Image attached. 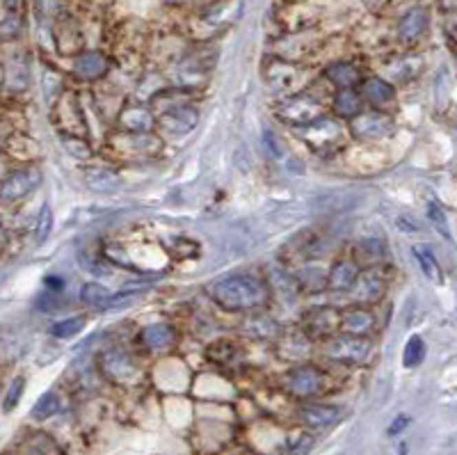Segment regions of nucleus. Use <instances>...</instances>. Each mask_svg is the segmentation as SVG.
<instances>
[{"instance_id":"obj_1","label":"nucleus","mask_w":457,"mask_h":455,"mask_svg":"<svg viewBox=\"0 0 457 455\" xmlns=\"http://www.w3.org/2000/svg\"><path fill=\"white\" fill-rule=\"evenodd\" d=\"M211 295L226 311H249L268 302L270 290L266 282L252 275H233L213 284Z\"/></svg>"},{"instance_id":"obj_2","label":"nucleus","mask_w":457,"mask_h":455,"mask_svg":"<svg viewBox=\"0 0 457 455\" xmlns=\"http://www.w3.org/2000/svg\"><path fill=\"white\" fill-rule=\"evenodd\" d=\"M41 183V169L39 167H25L19 172H12L7 179L0 181V199L5 202H19L39 188Z\"/></svg>"},{"instance_id":"obj_3","label":"nucleus","mask_w":457,"mask_h":455,"mask_svg":"<svg viewBox=\"0 0 457 455\" xmlns=\"http://www.w3.org/2000/svg\"><path fill=\"white\" fill-rule=\"evenodd\" d=\"M286 389L295 398H311L318 396L325 389V373L318 366H299L288 373Z\"/></svg>"},{"instance_id":"obj_4","label":"nucleus","mask_w":457,"mask_h":455,"mask_svg":"<svg viewBox=\"0 0 457 455\" xmlns=\"http://www.w3.org/2000/svg\"><path fill=\"white\" fill-rule=\"evenodd\" d=\"M370 355V343L363 337H341L334 339L330 346H327V357H332L334 361H341V364H361Z\"/></svg>"},{"instance_id":"obj_5","label":"nucleus","mask_w":457,"mask_h":455,"mask_svg":"<svg viewBox=\"0 0 457 455\" xmlns=\"http://www.w3.org/2000/svg\"><path fill=\"white\" fill-rule=\"evenodd\" d=\"M350 129L361 140H377L391 131V122L380 112H359L350 119Z\"/></svg>"},{"instance_id":"obj_6","label":"nucleus","mask_w":457,"mask_h":455,"mask_svg":"<svg viewBox=\"0 0 457 455\" xmlns=\"http://www.w3.org/2000/svg\"><path fill=\"white\" fill-rule=\"evenodd\" d=\"M320 112H323V108L318 105V101H313V98H309V96H295L279 108V115L286 119V122H293V124L318 122Z\"/></svg>"},{"instance_id":"obj_7","label":"nucleus","mask_w":457,"mask_h":455,"mask_svg":"<svg viewBox=\"0 0 457 455\" xmlns=\"http://www.w3.org/2000/svg\"><path fill=\"white\" fill-rule=\"evenodd\" d=\"M325 282L332 290H339V293L352 290L357 286V282H359V266L350 259H341L332 266Z\"/></svg>"},{"instance_id":"obj_8","label":"nucleus","mask_w":457,"mask_h":455,"mask_svg":"<svg viewBox=\"0 0 457 455\" xmlns=\"http://www.w3.org/2000/svg\"><path fill=\"white\" fill-rule=\"evenodd\" d=\"M101 368L105 373L110 375L112 380L117 382H126V380H133L135 375H138V366H135V361L128 357L126 352H119V350H112V352H105L103 355V364Z\"/></svg>"},{"instance_id":"obj_9","label":"nucleus","mask_w":457,"mask_h":455,"mask_svg":"<svg viewBox=\"0 0 457 455\" xmlns=\"http://www.w3.org/2000/svg\"><path fill=\"white\" fill-rule=\"evenodd\" d=\"M425 28H427V10H423V7H414V10H410L403 19H400L398 37H400V41H405V44H412V41H416L421 34L425 32Z\"/></svg>"},{"instance_id":"obj_10","label":"nucleus","mask_w":457,"mask_h":455,"mask_svg":"<svg viewBox=\"0 0 457 455\" xmlns=\"http://www.w3.org/2000/svg\"><path fill=\"white\" fill-rule=\"evenodd\" d=\"M197 122H199V112L195 108H185V105H181V108L167 110L165 115H162V119H160V124L165 126L169 133H174V135L190 133L197 126Z\"/></svg>"},{"instance_id":"obj_11","label":"nucleus","mask_w":457,"mask_h":455,"mask_svg":"<svg viewBox=\"0 0 457 455\" xmlns=\"http://www.w3.org/2000/svg\"><path fill=\"white\" fill-rule=\"evenodd\" d=\"M341 416V410L337 405H306V408L299 410V419L302 423H306L309 428H327V425L337 423Z\"/></svg>"},{"instance_id":"obj_12","label":"nucleus","mask_w":457,"mask_h":455,"mask_svg":"<svg viewBox=\"0 0 457 455\" xmlns=\"http://www.w3.org/2000/svg\"><path fill=\"white\" fill-rule=\"evenodd\" d=\"M375 327V316L368 309H348L341 316V330L348 337H363Z\"/></svg>"},{"instance_id":"obj_13","label":"nucleus","mask_w":457,"mask_h":455,"mask_svg":"<svg viewBox=\"0 0 457 455\" xmlns=\"http://www.w3.org/2000/svg\"><path fill=\"white\" fill-rule=\"evenodd\" d=\"M142 343L151 350H167L176 343V332L171 325L165 323H153L142 330Z\"/></svg>"},{"instance_id":"obj_14","label":"nucleus","mask_w":457,"mask_h":455,"mask_svg":"<svg viewBox=\"0 0 457 455\" xmlns=\"http://www.w3.org/2000/svg\"><path fill=\"white\" fill-rule=\"evenodd\" d=\"M74 69L78 76L87 78V81H94V78H101L105 71H108V60H105V55L101 53L89 51V53L78 55L74 62Z\"/></svg>"},{"instance_id":"obj_15","label":"nucleus","mask_w":457,"mask_h":455,"mask_svg":"<svg viewBox=\"0 0 457 455\" xmlns=\"http://www.w3.org/2000/svg\"><path fill=\"white\" fill-rule=\"evenodd\" d=\"M363 92H366V98L377 108H382V105H389L394 103L396 98V89L394 85L387 83L384 78H368L366 85H363Z\"/></svg>"},{"instance_id":"obj_16","label":"nucleus","mask_w":457,"mask_h":455,"mask_svg":"<svg viewBox=\"0 0 457 455\" xmlns=\"http://www.w3.org/2000/svg\"><path fill=\"white\" fill-rule=\"evenodd\" d=\"M121 126L133 133H149L153 126V117L147 108H126L119 117Z\"/></svg>"},{"instance_id":"obj_17","label":"nucleus","mask_w":457,"mask_h":455,"mask_svg":"<svg viewBox=\"0 0 457 455\" xmlns=\"http://www.w3.org/2000/svg\"><path fill=\"white\" fill-rule=\"evenodd\" d=\"M327 78H330L337 87L352 89L354 85L359 83V71H357V67L350 65V62H337V65H332L327 69Z\"/></svg>"},{"instance_id":"obj_18","label":"nucleus","mask_w":457,"mask_h":455,"mask_svg":"<svg viewBox=\"0 0 457 455\" xmlns=\"http://www.w3.org/2000/svg\"><path fill=\"white\" fill-rule=\"evenodd\" d=\"M414 257H416L418 266H421V270H423V275L427 277V279L434 282V284L444 282V275H441L439 261H437V257H434V254L430 252V247L416 245V247H414Z\"/></svg>"},{"instance_id":"obj_19","label":"nucleus","mask_w":457,"mask_h":455,"mask_svg":"<svg viewBox=\"0 0 457 455\" xmlns=\"http://www.w3.org/2000/svg\"><path fill=\"white\" fill-rule=\"evenodd\" d=\"M85 181H87V186L92 190H96V193H114V190L121 186L117 174L110 172V169H101V167L94 169V172L85 174Z\"/></svg>"},{"instance_id":"obj_20","label":"nucleus","mask_w":457,"mask_h":455,"mask_svg":"<svg viewBox=\"0 0 457 455\" xmlns=\"http://www.w3.org/2000/svg\"><path fill=\"white\" fill-rule=\"evenodd\" d=\"M334 112L341 117H348L352 119L354 115H359L361 112V98L359 94H354L352 89H343L337 94V98H334Z\"/></svg>"},{"instance_id":"obj_21","label":"nucleus","mask_w":457,"mask_h":455,"mask_svg":"<svg viewBox=\"0 0 457 455\" xmlns=\"http://www.w3.org/2000/svg\"><path fill=\"white\" fill-rule=\"evenodd\" d=\"M57 408H60L57 394L55 391H46V394L34 403V408L30 410V416L34 419V421H46V419H51L55 414Z\"/></svg>"},{"instance_id":"obj_22","label":"nucleus","mask_w":457,"mask_h":455,"mask_svg":"<svg viewBox=\"0 0 457 455\" xmlns=\"http://www.w3.org/2000/svg\"><path fill=\"white\" fill-rule=\"evenodd\" d=\"M425 359V343L421 337H412L407 341L405 352H403V364L405 368H416L418 364H423Z\"/></svg>"},{"instance_id":"obj_23","label":"nucleus","mask_w":457,"mask_h":455,"mask_svg":"<svg viewBox=\"0 0 457 455\" xmlns=\"http://www.w3.org/2000/svg\"><path fill=\"white\" fill-rule=\"evenodd\" d=\"M112 293L108 288L103 286V284H85L83 286V290H81V300L85 302V304H89V307H98L101 309L105 302H108V297H110Z\"/></svg>"},{"instance_id":"obj_24","label":"nucleus","mask_w":457,"mask_h":455,"mask_svg":"<svg viewBox=\"0 0 457 455\" xmlns=\"http://www.w3.org/2000/svg\"><path fill=\"white\" fill-rule=\"evenodd\" d=\"M85 325H87V321H85L83 316L67 318V321L55 323V325L51 327V332H53V337H57V339H69V337H76L78 332H83Z\"/></svg>"},{"instance_id":"obj_25","label":"nucleus","mask_w":457,"mask_h":455,"mask_svg":"<svg viewBox=\"0 0 457 455\" xmlns=\"http://www.w3.org/2000/svg\"><path fill=\"white\" fill-rule=\"evenodd\" d=\"M245 330L252 334V337H261V339H266V337H273V334L277 332V325L273 323V321H268L266 316H252L249 321L245 323Z\"/></svg>"},{"instance_id":"obj_26","label":"nucleus","mask_w":457,"mask_h":455,"mask_svg":"<svg viewBox=\"0 0 457 455\" xmlns=\"http://www.w3.org/2000/svg\"><path fill=\"white\" fill-rule=\"evenodd\" d=\"M51 229H53V211H51V206L44 204V206H41V211H39L37 226H34V240H37L39 245L46 243V238H48V233H51Z\"/></svg>"},{"instance_id":"obj_27","label":"nucleus","mask_w":457,"mask_h":455,"mask_svg":"<svg viewBox=\"0 0 457 455\" xmlns=\"http://www.w3.org/2000/svg\"><path fill=\"white\" fill-rule=\"evenodd\" d=\"M23 391H25V378H14L12 380V385H10V389H7V394H5V398H3V412L7 414V412H12L17 405L21 403V396H23Z\"/></svg>"},{"instance_id":"obj_28","label":"nucleus","mask_w":457,"mask_h":455,"mask_svg":"<svg viewBox=\"0 0 457 455\" xmlns=\"http://www.w3.org/2000/svg\"><path fill=\"white\" fill-rule=\"evenodd\" d=\"M357 284H361V295H363V297L377 300V297L382 295L384 282H382V277L377 275V273H368L366 277H359V282H357Z\"/></svg>"},{"instance_id":"obj_29","label":"nucleus","mask_w":457,"mask_h":455,"mask_svg":"<svg viewBox=\"0 0 457 455\" xmlns=\"http://www.w3.org/2000/svg\"><path fill=\"white\" fill-rule=\"evenodd\" d=\"M357 252H363L366 257H375V259H380L382 257V243L380 240H375V238H368V240H361L359 243V247H357Z\"/></svg>"},{"instance_id":"obj_30","label":"nucleus","mask_w":457,"mask_h":455,"mask_svg":"<svg viewBox=\"0 0 457 455\" xmlns=\"http://www.w3.org/2000/svg\"><path fill=\"white\" fill-rule=\"evenodd\" d=\"M427 215H430V220H432L434 226H437L439 231H446V215H444V211H441L434 202L427 206Z\"/></svg>"},{"instance_id":"obj_31","label":"nucleus","mask_w":457,"mask_h":455,"mask_svg":"<svg viewBox=\"0 0 457 455\" xmlns=\"http://www.w3.org/2000/svg\"><path fill=\"white\" fill-rule=\"evenodd\" d=\"M407 423H410V419H407V416H398L396 421H394V425L389 428V435H398V432L403 430Z\"/></svg>"},{"instance_id":"obj_32","label":"nucleus","mask_w":457,"mask_h":455,"mask_svg":"<svg viewBox=\"0 0 457 455\" xmlns=\"http://www.w3.org/2000/svg\"><path fill=\"white\" fill-rule=\"evenodd\" d=\"M46 286H51V288H55V290H60V288H62V279H60V277L51 275V277H48V279H46Z\"/></svg>"}]
</instances>
